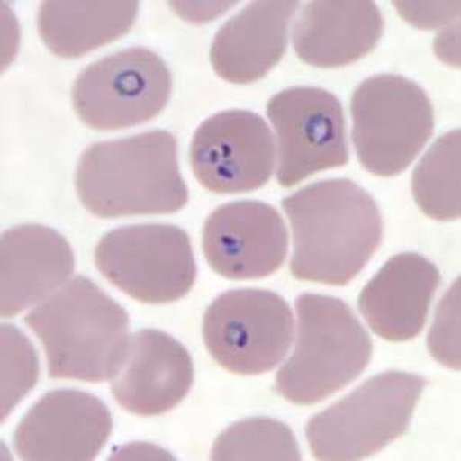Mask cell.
Here are the masks:
<instances>
[{"label":"cell","instance_id":"1","mask_svg":"<svg viewBox=\"0 0 461 461\" xmlns=\"http://www.w3.org/2000/svg\"><path fill=\"white\" fill-rule=\"evenodd\" d=\"M282 206L293 228L291 274L299 280L345 286L380 247L377 203L349 178L308 185Z\"/></svg>","mask_w":461,"mask_h":461},{"label":"cell","instance_id":"2","mask_svg":"<svg viewBox=\"0 0 461 461\" xmlns=\"http://www.w3.org/2000/svg\"><path fill=\"white\" fill-rule=\"evenodd\" d=\"M76 189L85 208L100 219L177 212L188 203L177 139L148 131L95 143L80 158Z\"/></svg>","mask_w":461,"mask_h":461},{"label":"cell","instance_id":"3","mask_svg":"<svg viewBox=\"0 0 461 461\" xmlns=\"http://www.w3.org/2000/svg\"><path fill=\"white\" fill-rule=\"evenodd\" d=\"M25 323L47 352L51 378L111 380L130 341L126 311L84 276L43 300Z\"/></svg>","mask_w":461,"mask_h":461},{"label":"cell","instance_id":"4","mask_svg":"<svg viewBox=\"0 0 461 461\" xmlns=\"http://www.w3.org/2000/svg\"><path fill=\"white\" fill-rule=\"evenodd\" d=\"M297 340L276 377V391L310 406L348 386L366 369L373 341L354 311L336 297L302 294L295 300Z\"/></svg>","mask_w":461,"mask_h":461},{"label":"cell","instance_id":"5","mask_svg":"<svg viewBox=\"0 0 461 461\" xmlns=\"http://www.w3.org/2000/svg\"><path fill=\"white\" fill-rule=\"evenodd\" d=\"M425 378L389 371L363 383L308 421L306 437L317 460H362L408 429Z\"/></svg>","mask_w":461,"mask_h":461},{"label":"cell","instance_id":"6","mask_svg":"<svg viewBox=\"0 0 461 461\" xmlns=\"http://www.w3.org/2000/svg\"><path fill=\"white\" fill-rule=\"evenodd\" d=\"M352 142L369 173L393 177L414 162L434 132L425 89L399 74H378L354 91Z\"/></svg>","mask_w":461,"mask_h":461},{"label":"cell","instance_id":"7","mask_svg":"<svg viewBox=\"0 0 461 461\" xmlns=\"http://www.w3.org/2000/svg\"><path fill=\"white\" fill-rule=\"evenodd\" d=\"M95 258L104 277L142 303L177 302L197 277L188 234L174 225L117 228L100 239Z\"/></svg>","mask_w":461,"mask_h":461},{"label":"cell","instance_id":"8","mask_svg":"<svg viewBox=\"0 0 461 461\" xmlns=\"http://www.w3.org/2000/svg\"><path fill=\"white\" fill-rule=\"evenodd\" d=\"M294 337L288 302L267 289L221 294L203 317L204 345L221 366L240 375L273 371Z\"/></svg>","mask_w":461,"mask_h":461},{"label":"cell","instance_id":"9","mask_svg":"<svg viewBox=\"0 0 461 461\" xmlns=\"http://www.w3.org/2000/svg\"><path fill=\"white\" fill-rule=\"evenodd\" d=\"M173 88L167 63L147 48H128L88 65L73 85L74 110L85 125L115 131L160 114Z\"/></svg>","mask_w":461,"mask_h":461},{"label":"cell","instance_id":"10","mask_svg":"<svg viewBox=\"0 0 461 461\" xmlns=\"http://www.w3.org/2000/svg\"><path fill=\"white\" fill-rule=\"evenodd\" d=\"M267 113L277 134V180L282 186L348 163L345 114L330 91L284 89L267 102Z\"/></svg>","mask_w":461,"mask_h":461},{"label":"cell","instance_id":"11","mask_svg":"<svg viewBox=\"0 0 461 461\" xmlns=\"http://www.w3.org/2000/svg\"><path fill=\"white\" fill-rule=\"evenodd\" d=\"M273 132L251 111H223L197 128L189 158L195 177L215 194L262 188L276 165Z\"/></svg>","mask_w":461,"mask_h":461},{"label":"cell","instance_id":"12","mask_svg":"<svg viewBox=\"0 0 461 461\" xmlns=\"http://www.w3.org/2000/svg\"><path fill=\"white\" fill-rule=\"evenodd\" d=\"M113 430L110 409L82 391H53L43 395L14 432L22 460L89 461L99 456Z\"/></svg>","mask_w":461,"mask_h":461},{"label":"cell","instance_id":"13","mask_svg":"<svg viewBox=\"0 0 461 461\" xmlns=\"http://www.w3.org/2000/svg\"><path fill=\"white\" fill-rule=\"evenodd\" d=\"M203 252L212 271L221 277H267L284 265L288 230L271 204L258 200L232 202L208 217Z\"/></svg>","mask_w":461,"mask_h":461},{"label":"cell","instance_id":"14","mask_svg":"<svg viewBox=\"0 0 461 461\" xmlns=\"http://www.w3.org/2000/svg\"><path fill=\"white\" fill-rule=\"evenodd\" d=\"M194 382V365L180 341L167 332L143 330L130 337L111 391L128 412L156 417L176 408Z\"/></svg>","mask_w":461,"mask_h":461},{"label":"cell","instance_id":"15","mask_svg":"<svg viewBox=\"0 0 461 461\" xmlns=\"http://www.w3.org/2000/svg\"><path fill=\"white\" fill-rule=\"evenodd\" d=\"M74 271L65 237L42 225L14 226L0 240V312L11 319L50 297Z\"/></svg>","mask_w":461,"mask_h":461},{"label":"cell","instance_id":"16","mask_svg":"<svg viewBox=\"0 0 461 461\" xmlns=\"http://www.w3.org/2000/svg\"><path fill=\"white\" fill-rule=\"evenodd\" d=\"M295 0L251 2L230 17L211 45L212 68L230 84H254L277 65L288 47Z\"/></svg>","mask_w":461,"mask_h":461},{"label":"cell","instance_id":"17","mask_svg":"<svg viewBox=\"0 0 461 461\" xmlns=\"http://www.w3.org/2000/svg\"><path fill=\"white\" fill-rule=\"evenodd\" d=\"M440 284V271L434 263L420 254L404 252L384 263L369 280L358 297V310L384 340H412L425 328Z\"/></svg>","mask_w":461,"mask_h":461},{"label":"cell","instance_id":"18","mask_svg":"<svg viewBox=\"0 0 461 461\" xmlns=\"http://www.w3.org/2000/svg\"><path fill=\"white\" fill-rule=\"evenodd\" d=\"M382 32V11L371 0H315L300 11L293 42L303 62L337 68L373 51Z\"/></svg>","mask_w":461,"mask_h":461},{"label":"cell","instance_id":"19","mask_svg":"<svg viewBox=\"0 0 461 461\" xmlns=\"http://www.w3.org/2000/svg\"><path fill=\"white\" fill-rule=\"evenodd\" d=\"M137 13V2L48 0L39 6L37 30L51 53L76 59L126 34Z\"/></svg>","mask_w":461,"mask_h":461},{"label":"cell","instance_id":"20","mask_svg":"<svg viewBox=\"0 0 461 461\" xmlns=\"http://www.w3.org/2000/svg\"><path fill=\"white\" fill-rule=\"evenodd\" d=\"M461 134L446 132L426 152L412 174L414 199L434 221H449L461 214Z\"/></svg>","mask_w":461,"mask_h":461},{"label":"cell","instance_id":"21","mask_svg":"<svg viewBox=\"0 0 461 461\" xmlns=\"http://www.w3.org/2000/svg\"><path fill=\"white\" fill-rule=\"evenodd\" d=\"M221 461H297L299 443L288 426L278 420L256 417L241 420L221 432L211 449Z\"/></svg>","mask_w":461,"mask_h":461},{"label":"cell","instance_id":"22","mask_svg":"<svg viewBox=\"0 0 461 461\" xmlns=\"http://www.w3.org/2000/svg\"><path fill=\"white\" fill-rule=\"evenodd\" d=\"M39 378V360L32 341L16 326L2 325V421Z\"/></svg>","mask_w":461,"mask_h":461},{"label":"cell","instance_id":"23","mask_svg":"<svg viewBox=\"0 0 461 461\" xmlns=\"http://www.w3.org/2000/svg\"><path fill=\"white\" fill-rule=\"evenodd\" d=\"M429 349L437 362L456 371L460 369V278L437 308L429 334Z\"/></svg>","mask_w":461,"mask_h":461},{"label":"cell","instance_id":"24","mask_svg":"<svg viewBox=\"0 0 461 461\" xmlns=\"http://www.w3.org/2000/svg\"><path fill=\"white\" fill-rule=\"evenodd\" d=\"M400 16L417 28L443 27L460 14V2H395Z\"/></svg>","mask_w":461,"mask_h":461},{"label":"cell","instance_id":"25","mask_svg":"<svg viewBox=\"0 0 461 461\" xmlns=\"http://www.w3.org/2000/svg\"><path fill=\"white\" fill-rule=\"evenodd\" d=\"M460 25L458 22L456 28H449L447 32H441L440 36L435 41V51L438 54L441 60L449 63V65H458L460 63Z\"/></svg>","mask_w":461,"mask_h":461}]
</instances>
